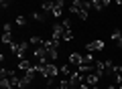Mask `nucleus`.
<instances>
[{
	"label": "nucleus",
	"instance_id": "f257e3e1",
	"mask_svg": "<svg viewBox=\"0 0 122 89\" xmlns=\"http://www.w3.org/2000/svg\"><path fill=\"white\" fill-rule=\"evenodd\" d=\"M90 8H92V2L90 0H73L69 4V10L71 12H75L81 20H86L87 16H90Z\"/></svg>",
	"mask_w": 122,
	"mask_h": 89
},
{
	"label": "nucleus",
	"instance_id": "f03ea898",
	"mask_svg": "<svg viewBox=\"0 0 122 89\" xmlns=\"http://www.w3.org/2000/svg\"><path fill=\"white\" fill-rule=\"evenodd\" d=\"M57 73H59V69L55 67V63H47V65H43V67L39 69V75H43L49 83H53V77H55Z\"/></svg>",
	"mask_w": 122,
	"mask_h": 89
},
{
	"label": "nucleus",
	"instance_id": "7ed1b4c3",
	"mask_svg": "<svg viewBox=\"0 0 122 89\" xmlns=\"http://www.w3.org/2000/svg\"><path fill=\"white\" fill-rule=\"evenodd\" d=\"M98 81H100V75H98L96 71H92V73H87V75H83V83H87L90 87H96Z\"/></svg>",
	"mask_w": 122,
	"mask_h": 89
},
{
	"label": "nucleus",
	"instance_id": "20e7f679",
	"mask_svg": "<svg viewBox=\"0 0 122 89\" xmlns=\"http://www.w3.org/2000/svg\"><path fill=\"white\" fill-rule=\"evenodd\" d=\"M87 53H96V51H102L104 49V41H92L90 45H86Z\"/></svg>",
	"mask_w": 122,
	"mask_h": 89
},
{
	"label": "nucleus",
	"instance_id": "39448f33",
	"mask_svg": "<svg viewBox=\"0 0 122 89\" xmlns=\"http://www.w3.org/2000/svg\"><path fill=\"white\" fill-rule=\"evenodd\" d=\"M53 41L55 42L63 41V24H55L53 26Z\"/></svg>",
	"mask_w": 122,
	"mask_h": 89
},
{
	"label": "nucleus",
	"instance_id": "423d86ee",
	"mask_svg": "<svg viewBox=\"0 0 122 89\" xmlns=\"http://www.w3.org/2000/svg\"><path fill=\"white\" fill-rule=\"evenodd\" d=\"M63 6H65V0H55V6H53V16L59 18L63 14Z\"/></svg>",
	"mask_w": 122,
	"mask_h": 89
},
{
	"label": "nucleus",
	"instance_id": "0eeeda50",
	"mask_svg": "<svg viewBox=\"0 0 122 89\" xmlns=\"http://www.w3.org/2000/svg\"><path fill=\"white\" fill-rule=\"evenodd\" d=\"M18 69H22V71H30V69H35V63H30L29 59H20V61H18Z\"/></svg>",
	"mask_w": 122,
	"mask_h": 89
},
{
	"label": "nucleus",
	"instance_id": "6e6552de",
	"mask_svg": "<svg viewBox=\"0 0 122 89\" xmlns=\"http://www.w3.org/2000/svg\"><path fill=\"white\" fill-rule=\"evenodd\" d=\"M90 2H92V8L98 10V12H102V10L108 6V4H106V0H90Z\"/></svg>",
	"mask_w": 122,
	"mask_h": 89
},
{
	"label": "nucleus",
	"instance_id": "1a4fd4ad",
	"mask_svg": "<svg viewBox=\"0 0 122 89\" xmlns=\"http://www.w3.org/2000/svg\"><path fill=\"white\" fill-rule=\"evenodd\" d=\"M69 63L75 65V67L81 65V63H83V55H79V53H71V55H69Z\"/></svg>",
	"mask_w": 122,
	"mask_h": 89
},
{
	"label": "nucleus",
	"instance_id": "9d476101",
	"mask_svg": "<svg viewBox=\"0 0 122 89\" xmlns=\"http://www.w3.org/2000/svg\"><path fill=\"white\" fill-rule=\"evenodd\" d=\"M53 6H55V0H45L43 2V12H49V14H53Z\"/></svg>",
	"mask_w": 122,
	"mask_h": 89
},
{
	"label": "nucleus",
	"instance_id": "9b49d317",
	"mask_svg": "<svg viewBox=\"0 0 122 89\" xmlns=\"http://www.w3.org/2000/svg\"><path fill=\"white\" fill-rule=\"evenodd\" d=\"M29 42H30L35 49H39V47H43V45H45V41H43V38H39V37H30Z\"/></svg>",
	"mask_w": 122,
	"mask_h": 89
},
{
	"label": "nucleus",
	"instance_id": "f8f14e48",
	"mask_svg": "<svg viewBox=\"0 0 122 89\" xmlns=\"http://www.w3.org/2000/svg\"><path fill=\"white\" fill-rule=\"evenodd\" d=\"M2 42H4V45H12V34H10V30H4V33H2Z\"/></svg>",
	"mask_w": 122,
	"mask_h": 89
},
{
	"label": "nucleus",
	"instance_id": "ddd939ff",
	"mask_svg": "<svg viewBox=\"0 0 122 89\" xmlns=\"http://www.w3.org/2000/svg\"><path fill=\"white\" fill-rule=\"evenodd\" d=\"M112 41H116L118 45H120V41H122V33H120V30H114V33H112Z\"/></svg>",
	"mask_w": 122,
	"mask_h": 89
},
{
	"label": "nucleus",
	"instance_id": "4468645a",
	"mask_svg": "<svg viewBox=\"0 0 122 89\" xmlns=\"http://www.w3.org/2000/svg\"><path fill=\"white\" fill-rule=\"evenodd\" d=\"M33 18L35 20H45V12H33Z\"/></svg>",
	"mask_w": 122,
	"mask_h": 89
},
{
	"label": "nucleus",
	"instance_id": "2eb2a0df",
	"mask_svg": "<svg viewBox=\"0 0 122 89\" xmlns=\"http://www.w3.org/2000/svg\"><path fill=\"white\" fill-rule=\"evenodd\" d=\"M16 24H18V26H25V24H26V18L22 16V14H20V16H16Z\"/></svg>",
	"mask_w": 122,
	"mask_h": 89
},
{
	"label": "nucleus",
	"instance_id": "dca6fc26",
	"mask_svg": "<svg viewBox=\"0 0 122 89\" xmlns=\"http://www.w3.org/2000/svg\"><path fill=\"white\" fill-rule=\"evenodd\" d=\"M116 87H118V89H122V73L116 77Z\"/></svg>",
	"mask_w": 122,
	"mask_h": 89
},
{
	"label": "nucleus",
	"instance_id": "f3484780",
	"mask_svg": "<svg viewBox=\"0 0 122 89\" xmlns=\"http://www.w3.org/2000/svg\"><path fill=\"white\" fill-rule=\"evenodd\" d=\"M0 4H2V8H6V6L10 4V0H0Z\"/></svg>",
	"mask_w": 122,
	"mask_h": 89
},
{
	"label": "nucleus",
	"instance_id": "a211bd4d",
	"mask_svg": "<svg viewBox=\"0 0 122 89\" xmlns=\"http://www.w3.org/2000/svg\"><path fill=\"white\" fill-rule=\"evenodd\" d=\"M116 4H122V0H116Z\"/></svg>",
	"mask_w": 122,
	"mask_h": 89
},
{
	"label": "nucleus",
	"instance_id": "6ab92c4d",
	"mask_svg": "<svg viewBox=\"0 0 122 89\" xmlns=\"http://www.w3.org/2000/svg\"><path fill=\"white\" fill-rule=\"evenodd\" d=\"M69 89H79V87H69Z\"/></svg>",
	"mask_w": 122,
	"mask_h": 89
},
{
	"label": "nucleus",
	"instance_id": "aec40b11",
	"mask_svg": "<svg viewBox=\"0 0 122 89\" xmlns=\"http://www.w3.org/2000/svg\"><path fill=\"white\" fill-rule=\"evenodd\" d=\"M120 47H122V41H120Z\"/></svg>",
	"mask_w": 122,
	"mask_h": 89
}]
</instances>
